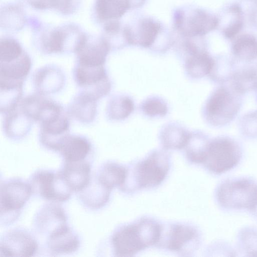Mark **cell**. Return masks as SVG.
<instances>
[{"mask_svg":"<svg viewBox=\"0 0 257 257\" xmlns=\"http://www.w3.org/2000/svg\"><path fill=\"white\" fill-rule=\"evenodd\" d=\"M161 226L148 218L123 226L111 237V244L116 256H129L157 243Z\"/></svg>","mask_w":257,"mask_h":257,"instance_id":"6da1fadb","label":"cell"},{"mask_svg":"<svg viewBox=\"0 0 257 257\" xmlns=\"http://www.w3.org/2000/svg\"><path fill=\"white\" fill-rule=\"evenodd\" d=\"M243 96L229 85H219L207 98L203 109L206 121L215 127L225 126L232 122L239 113Z\"/></svg>","mask_w":257,"mask_h":257,"instance_id":"7a4b0ae2","label":"cell"},{"mask_svg":"<svg viewBox=\"0 0 257 257\" xmlns=\"http://www.w3.org/2000/svg\"><path fill=\"white\" fill-rule=\"evenodd\" d=\"M215 197L224 209L250 212L257 201V182L242 177L224 180L217 186Z\"/></svg>","mask_w":257,"mask_h":257,"instance_id":"3957f363","label":"cell"},{"mask_svg":"<svg viewBox=\"0 0 257 257\" xmlns=\"http://www.w3.org/2000/svg\"><path fill=\"white\" fill-rule=\"evenodd\" d=\"M243 150L235 139L226 135L210 140L203 164L215 175L225 173L234 168L241 161Z\"/></svg>","mask_w":257,"mask_h":257,"instance_id":"277c9868","label":"cell"},{"mask_svg":"<svg viewBox=\"0 0 257 257\" xmlns=\"http://www.w3.org/2000/svg\"><path fill=\"white\" fill-rule=\"evenodd\" d=\"M1 224L14 222L32 194L29 182L20 178L8 179L1 183Z\"/></svg>","mask_w":257,"mask_h":257,"instance_id":"5b68a950","label":"cell"},{"mask_svg":"<svg viewBox=\"0 0 257 257\" xmlns=\"http://www.w3.org/2000/svg\"><path fill=\"white\" fill-rule=\"evenodd\" d=\"M28 182L32 194L51 202H66L69 200L73 192L59 171L38 170L32 174Z\"/></svg>","mask_w":257,"mask_h":257,"instance_id":"8992f818","label":"cell"},{"mask_svg":"<svg viewBox=\"0 0 257 257\" xmlns=\"http://www.w3.org/2000/svg\"><path fill=\"white\" fill-rule=\"evenodd\" d=\"M174 17L175 27L185 37H202L219 27L218 17L200 8L178 9Z\"/></svg>","mask_w":257,"mask_h":257,"instance_id":"52a82bcc","label":"cell"},{"mask_svg":"<svg viewBox=\"0 0 257 257\" xmlns=\"http://www.w3.org/2000/svg\"><path fill=\"white\" fill-rule=\"evenodd\" d=\"M73 77L81 91L89 93L98 100L110 91L111 84L104 65L76 62Z\"/></svg>","mask_w":257,"mask_h":257,"instance_id":"ba28073f","label":"cell"},{"mask_svg":"<svg viewBox=\"0 0 257 257\" xmlns=\"http://www.w3.org/2000/svg\"><path fill=\"white\" fill-rule=\"evenodd\" d=\"M169 160L164 152L155 151L135 168V189L155 187L165 178Z\"/></svg>","mask_w":257,"mask_h":257,"instance_id":"9c48e42d","label":"cell"},{"mask_svg":"<svg viewBox=\"0 0 257 257\" xmlns=\"http://www.w3.org/2000/svg\"><path fill=\"white\" fill-rule=\"evenodd\" d=\"M38 248L36 237L24 228H13L1 237L0 255L2 256H32L37 253Z\"/></svg>","mask_w":257,"mask_h":257,"instance_id":"30bf717a","label":"cell"},{"mask_svg":"<svg viewBox=\"0 0 257 257\" xmlns=\"http://www.w3.org/2000/svg\"><path fill=\"white\" fill-rule=\"evenodd\" d=\"M67 216L64 208L57 202H50L42 206L34 216L33 226L36 233L48 237L54 230L67 223Z\"/></svg>","mask_w":257,"mask_h":257,"instance_id":"8fae6325","label":"cell"},{"mask_svg":"<svg viewBox=\"0 0 257 257\" xmlns=\"http://www.w3.org/2000/svg\"><path fill=\"white\" fill-rule=\"evenodd\" d=\"M198 234L196 229L189 225L171 224L167 229L161 226L157 244L161 247L180 252L185 249L190 242L197 241Z\"/></svg>","mask_w":257,"mask_h":257,"instance_id":"7c38bea8","label":"cell"},{"mask_svg":"<svg viewBox=\"0 0 257 257\" xmlns=\"http://www.w3.org/2000/svg\"><path fill=\"white\" fill-rule=\"evenodd\" d=\"M70 120L65 112L49 121L41 123L39 141L45 148L58 152L60 147L69 134Z\"/></svg>","mask_w":257,"mask_h":257,"instance_id":"4fadbf2b","label":"cell"},{"mask_svg":"<svg viewBox=\"0 0 257 257\" xmlns=\"http://www.w3.org/2000/svg\"><path fill=\"white\" fill-rule=\"evenodd\" d=\"M32 82L36 93L46 96L61 90L65 85L66 77L60 68L49 64L36 70Z\"/></svg>","mask_w":257,"mask_h":257,"instance_id":"5bb4252c","label":"cell"},{"mask_svg":"<svg viewBox=\"0 0 257 257\" xmlns=\"http://www.w3.org/2000/svg\"><path fill=\"white\" fill-rule=\"evenodd\" d=\"M161 24L151 18L140 20L134 28H124L127 44L148 48L153 46L162 30Z\"/></svg>","mask_w":257,"mask_h":257,"instance_id":"9a60e30c","label":"cell"},{"mask_svg":"<svg viewBox=\"0 0 257 257\" xmlns=\"http://www.w3.org/2000/svg\"><path fill=\"white\" fill-rule=\"evenodd\" d=\"M46 245L48 252L52 254H69L78 250L80 240L78 234L66 223L46 238Z\"/></svg>","mask_w":257,"mask_h":257,"instance_id":"2e32d148","label":"cell"},{"mask_svg":"<svg viewBox=\"0 0 257 257\" xmlns=\"http://www.w3.org/2000/svg\"><path fill=\"white\" fill-rule=\"evenodd\" d=\"M91 166L87 160L77 162H64L59 170L64 180L74 192L78 193L89 184Z\"/></svg>","mask_w":257,"mask_h":257,"instance_id":"e0dca14e","label":"cell"},{"mask_svg":"<svg viewBox=\"0 0 257 257\" xmlns=\"http://www.w3.org/2000/svg\"><path fill=\"white\" fill-rule=\"evenodd\" d=\"M97 101L92 95L80 90L70 102L68 106V113L81 123H91L96 116Z\"/></svg>","mask_w":257,"mask_h":257,"instance_id":"ac0fdd59","label":"cell"},{"mask_svg":"<svg viewBox=\"0 0 257 257\" xmlns=\"http://www.w3.org/2000/svg\"><path fill=\"white\" fill-rule=\"evenodd\" d=\"M4 115L3 131L9 139L14 141L20 140L25 138L30 132L33 120L19 105L15 109Z\"/></svg>","mask_w":257,"mask_h":257,"instance_id":"d6986e66","label":"cell"},{"mask_svg":"<svg viewBox=\"0 0 257 257\" xmlns=\"http://www.w3.org/2000/svg\"><path fill=\"white\" fill-rule=\"evenodd\" d=\"M92 149L91 143L86 137L69 134L62 142L58 152L64 162H77L86 160Z\"/></svg>","mask_w":257,"mask_h":257,"instance_id":"ffe728a7","label":"cell"},{"mask_svg":"<svg viewBox=\"0 0 257 257\" xmlns=\"http://www.w3.org/2000/svg\"><path fill=\"white\" fill-rule=\"evenodd\" d=\"M111 190L104 186L97 178L95 174L91 178L87 186L78 193L81 203L91 210L103 207L108 201Z\"/></svg>","mask_w":257,"mask_h":257,"instance_id":"44dd1931","label":"cell"},{"mask_svg":"<svg viewBox=\"0 0 257 257\" xmlns=\"http://www.w3.org/2000/svg\"><path fill=\"white\" fill-rule=\"evenodd\" d=\"M32 68V60L25 51L6 61H0V80L24 82Z\"/></svg>","mask_w":257,"mask_h":257,"instance_id":"7402d4cb","label":"cell"},{"mask_svg":"<svg viewBox=\"0 0 257 257\" xmlns=\"http://www.w3.org/2000/svg\"><path fill=\"white\" fill-rule=\"evenodd\" d=\"M221 18H219V24L223 22L221 28L223 36L227 40L232 41L241 31L244 26L243 12L240 6L232 3L223 10Z\"/></svg>","mask_w":257,"mask_h":257,"instance_id":"603a6c76","label":"cell"},{"mask_svg":"<svg viewBox=\"0 0 257 257\" xmlns=\"http://www.w3.org/2000/svg\"><path fill=\"white\" fill-rule=\"evenodd\" d=\"M213 63L214 57L203 47L187 54L185 70L190 77L201 78L209 74Z\"/></svg>","mask_w":257,"mask_h":257,"instance_id":"cb8c5ba5","label":"cell"},{"mask_svg":"<svg viewBox=\"0 0 257 257\" xmlns=\"http://www.w3.org/2000/svg\"><path fill=\"white\" fill-rule=\"evenodd\" d=\"M131 7L132 0H96L94 12L98 20L106 23L118 20Z\"/></svg>","mask_w":257,"mask_h":257,"instance_id":"d4e9b609","label":"cell"},{"mask_svg":"<svg viewBox=\"0 0 257 257\" xmlns=\"http://www.w3.org/2000/svg\"><path fill=\"white\" fill-rule=\"evenodd\" d=\"M231 56L236 61L250 63L257 59V38L252 34L238 35L233 40Z\"/></svg>","mask_w":257,"mask_h":257,"instance_id":"484cf974","label":"cell"},{"mask_svg":"<svg viewBox=\"0 0 257 257\" xmlns=\"http://www.w3.org/2000/svg\"><path fill=\"white\" fill-rule=\"evenodd\" d=\"M229 85L242 96L254 92L257 88V67L248 65L237 68Z\"/></svg>","mask_w":257,"mask_h":257,"instance_id":"4316f807","label":"cell"},{"mask_svg":"<svg viewBox=\"0 0 257 257\" xmlns=\"http://www.w3.org/2000/svg\"><path fill=\"white\" fill-rule=\"evenodd\" d=\"M127 170L122 166L112 162L104 163L95 174L98 180L106 187L112 190L124 183Z\"/></svg>","mask_w":257,"mask_h":257,"instance_id":"83f0119b","label":"cell"},{"mask_svg":"<svg viewBox=\"0 0 257 257\" xmlns=\"http://www.w3.org/2000/svg\"><path fill=\"white\" fill-rule=\"evenodd\" d=\"M189 133L182 125L171 123L164 126L160 133L161 143L166 149L178 150L185 148Z\"/></svg>","mask_w":257,"mask_h":257,"instance_id":"f1b7e54d","label":"cell"},{"mask_svg":"<svg viewBox=\"0 0 257 257\" xmlns=\"http://www.w3.org/2000/svg\"><path fill=\"white\" fill-rule=\"evenodd\" d=\"M236 62L232 56L220 55L214 57V63L208 76L219 85L226 84L229 82L237 69Z\"/></svg>","mask_w":257,"mask_h":257,"instance_id":"f546056e","label":"cell"},{"mask_svg":"<svg viewBox=\"0 0 257 257\" xmlns=\"http://www.w3.org/2000/svg\"><path fill=\"white\" fill-rule=\"evenodd\" d=\"M24 83L0 82L1 113L5 114L17 108L21 100Z\"/></svg>","mask_w":257,"mask_h":257,"instance_id":"4dcf8cb0","label":"cell"},{"mask_svg":"<svg viewBox=\"0 0 257 257\" xmlns=\"http://www.w3.org/2000/svg\"><path fill=\"white\" fill-rule=\"evenodd\" d=\"M210 141L208 136L203 132L198 131L190 133L185 147L188 159L194 163L203 164Z\"/></svg>","mask_w":257,"mask_h":257,"instance_id":"1f68e13d","label":"cell"},{"mask_svg":"<svg viewBox=\"0 0 257 257\" xmlns=\"http://www.w3.org/2000/svg\"><path fill=\"white\" fill-rule=\"evenodd\" d=\"M134 108V102L131 98L125 95H116L108 102L106 115L111 120H122L127 117Z\"/></svg>","mask_w":257,"mask_h":257,"instance_id":"d6a6232c","label":"cell"},{"mask_svg":"<svg viewBox=\"0 0 257 257\" xmlns=\"http://www.w3.org/2000/svg\"><path fill=\"white\" fill-rule=\"evenodd\" d=\"M17 5H8L1 12V25L4 28L17 30L25 24V18L23 11Z\"/></svg>","mask_w":257,"mask_h":257,"instance_id":"836d02e7","label":"cell"},{"mask_svg":"<svg viewBox=\"0 0 257 257\" xmlns=\"http://www.w3.org/2000/svg\"><path fill=\"white\" fill-rule=\"evenodd\" d=\"M237 242L239 250L246 256H257V229L244 227L238 232Z\"/></svg>","mask_w":257,"mask_h":257,"instance_id":"e575fe53","label":"cell"},{"mask_svg":"<svg viewBox=\"0 0 257 257\" xmlns=\"http://www.w3.org/2000/svg\"><path fill=\"white\" fill-rule=\"evenodd\" d=\"M237 127L240 134L247 139H257V108L248 111L239 118Z\"/></svg>","mask_w":257,"mask_h":257,"instance_id":"d590c367","label":"cell"},{"mask_svg":"<svg viewBox=\"0 0 257 257\" xmlns=\"http://www.w3.org/2000/svg\"><path fill=\"white\" fill-rule=\"evenodd\" d=\"M143 112L150 117H163L168 111L166 102L158 97H151L143 101L141 105Z\"/></svg>","mask_w":257,"mask_h":257,"instance_id":"8d00e7d4","label":"cell"},{"mask_svg":"<svg viewBox=\"0 0 257 257\" xmlns=\"http://www.w3.org/2000/svg\"><path fill=\"white\" fill-rule=\"evenodd\" d=\"M54 1L55 0H26L30 6L39 10L53 9Z\"/></svg>","mask_w":257,"mask_h":257,"instance_id":"74e56055","label":"cell"},{"mask_svg":"<svg viewBox=\"0 0 257 257\" xmlns=\"http://www.w3.org/2000/svg\"><path fill=\"white\" fill-rule=\"evenodd\" d=\"M251 18L252 24L257 28V6L253 10Z\"/></svg>","mask_w":257,"mask_h":257,"instance_id":"f35d334b","label":"cell"},{"mask_svg":"<svg viewBox=\"0 0 257 257\" xmlns=\"http://www.w3.org/2000/svg\"><path fill=\"white\" fill-rule=\"evenodd\" d=\"M250 212L257 218V201L253 208L250 211Z\"/></svg>","mask_w":257,"mask_h":257,"instance_id":"ab89813d","label":"cell"},{"mask_svg":"<svg viewBox=\"0 0 257 257\" xmlns=\"http://www.w3.org/2000/svg\"><path fill=\"white\" fill-rule=\"evenodd\" d=\"M255 92V98H256V100L257 101V88L256 89V90H255L254 91Z\"/></svg>","mask_w":257,"mask_h":257,"instance_id":"60d3db41","label":"cell"}]
</instances>
